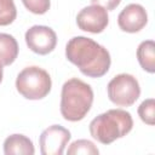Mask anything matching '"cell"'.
<instances>
[{
    "mask_svg": "<svg viewBox=\"0 0 155 155\" xmlns=\"http://www.w3.org/2000/svg\"><path fill=\"white\" fill-rule=\"evenodd\" d=\"M67 59L88 78H102L110 68L109 51L86 36H74L65 46Z\"/></svg>",
    "mask_w": 155,
    "mask_h": 155,
    "instance_id": "6da1fadb",
    "label": "cell"
},
{
    "mask_svg": "<svg viewBox=\"0 0 155 155\" xmlns=\"http://www.w3.org/2000/svg\"><path fill=\"white\" fill-rule=\"evenodd\" d=\"M93 103L91 86L78 78L69 79L62 86L61 114L67 121L76 122L82 120L90 111Z\"/></svg>",
    "mask_w": 155,
    "mask_h": 155,
    "instance_id": "7a4b0ae2",
    "label": "cell"
},
{
    "mask_svg": "<svg viewBox=\"0 0 155 155\" xmlns=\"http://www.w3.org/2000/svg\"><path fill=\"white\" fill-rule=\"evenodd\" d=\"M133 120L128 111L122 109H110L99 114L90 122L91 136L102 144H110L117 138L131 132Z\"/></svg>",
    "mask_w": 155,
    "mask_h": 155,
    "instance_id": "3957f363",
    "label": "cell"
},
{
    "mask_svg": "<svg viewBox=\"0 0 155 155\" xmlns=\"http://www.w3.org/2000/svg\"><path fill=\"white\" fill-rule=\"evenodd\" d=\"M52 87L50 74L36 65L24 68L16 79V88L27 99L38 101L45 98Z\"/></svg>",
    "mask_w": 155,
    "mask_h": 155,
    "instance_id": "277c9868",
    "label": "cell"
},
{
    "mask_svg": "<svg viewBox=\"0 0 155 155\" xmlns=\"http://www.w3.org/2000/svg\"><path fill=\"white\" fill-rule=\"evenodd\" d=\"M108 97L117 107H131L140 96L138 80L131 74H119L114 76L108 86Z\"/></svg>",
    "mask_w": 155,
    "mask_h": 155,
    "instance_id": "5b68a950",
    "label": "cell"
},
{
    "mask_svg": "<svg viewBox=\"0 0 155 155\" xmlns=\"http://www.w3.org/2000/svg\"><path fill=\"white\" fill-rule=\"evenodd\" d=\"M70 132L61 125H52L42 131L39 138L42 155H62L65 145L70 140Z\"/></svg>",
    "mask_w": 155,
    "mask_h": 155,
    "instance_id": "8992f818",
    "label": "cell"
},
{
    "mask_svg": "<svg viewBox=\"0 0 155 155\" xmlns=\"http://www.w3.org/2000/svg\"><path fill=\"white\" fill-rule=\"evenodd\" d=\"M25 42L33 52L45 56L54 50L57 45V35L50 27L33 25L25 33Z\"/></svg>",
    "mask_w": 155,
    "mask_h": 155,
    "instance_id": "52a82bcc",
    "label": "cell"
},
{
    "mask_svg": "<svg viewBox=\"0 0 155 155\" xmlns=\"http://www.w3.org/2000/svg\"><path fill=\"white\" fill-rule=\"evenodd\" d=\"M109 23V16L104 7L98 5H91L84 7L76 16L78 27L92 34L102 33Z\"/></svg>",
    "mask_w": 155,
    "mask_h": 155,
    "instance_id": "ba28073f",
    "label": "cell"
},
{
    "mask_svg": "<svg viewBox=\"0 0 155 155\" xmlns=\"http://www.w3.org/2000/svg\"><path fill=\"white\" fill-rule=\"evenodd\" d=\"M148 23V13L139 4L127 5L117 17V24L122 31L137 33L142 30Z\"/></svg>",
    "mask_w": 155,
    "mask_h": 155,
    "instance_id": "9c48e42d",
    "label": "cell"
},
{
    "mask_svg": "<svg viewBox=\"0 0 155 155\" xmlns=\"http://www.w3.org/2000/svg\"><path fill=\"white\" fill-rule=\"evenodd\" d=\"M4 153L6 155H33L35 153L33 142L24 134H11L4 142Z\"/></svg>",
    "mask_w": 155,
    "mask_h": 155,
    "instance_id": "30bf717a",
    "label": "cell"
},
{
    "mask_svg": "<svg viewBox=\"0 0 155 155\" xmlns=\"http://www.w3.org/2000/svg\"><path fill=\"white\" fill-rule=\"evenodd\" d=\"M18 56V44L16 39L6 33H0V65L12 64Z\"/></svg>",
    "mask_w": 155,
    "mask_h": 155,
    "instance_id": "8fae6325",
    "label": "cell"
},
{
    "mask_svg": "<svg viewBox=\"0 0 155 155\" xmlns=\"http://www.w3.org/2000/svg\"><path fill=\"white\" fill-rule=\"evenodd\" d=\"M137 59L140 67L153 74L155 73V44L153 40H145L137 48Z\"/></svg>",
    "mask_w": 155,
    "mask_h": 155,
    "instance_id": "7c38bea8",
    "label": "cell"
},
{
    "mask_svg": "<svg viewBox=\"0 0 155 155\" xmlns=\"http://www.w3.org/2000/svg\"><path fill=\"white\" fill-rule=\"evenodd\" d=\"M99 150L98 148L87 139H78L70 144L68 148V154L69 155H79V154H85V155H98Z\"/></svg>",
    "mask_w": 155,
    "mask_h": 155,
    "instance_id": "4fadbf2b",
    "label": "cell"
},
{
    "mask_svg": "<svg viewBox=\"0 0 155 155\" xmlns=\"http://www.w3.org/2000/svg\"><path fill=\"white\" fill-rule=\"evenodd\" d=\"M17 17V10L13 0H0V25L11 24Z\"/></svg>",
    "mask_w": 155,
    "mask_h": 155,
    "instance_id": "5bb4252c",
    "label": "cell"
},
{
    "mask_svg": "<svg viewBox=\"0 0 155 155\" xmlns=\"http://www.w3.org/2000/svg\"><path fill=\"white\" fill-rule=\"evenodd\" d=\"M138 115L143 122L153 126L155 124V101L154 98H148L140 103L138 107Z\"/></svg>",
    "mask_w": 155,
    "mask_h": 155,
    "instance_id": "9a60e30c",
    "label": "cell"
},
{
    "mask_svg": "<svg viewBox=\"0 0 155 155\" xmlns=\"http://www.w3.org/2000/svg\"><path fill=\"white\" fill-rule=\"evenodd\" d=\"M22 2L28 11L35 15L46 13L51 6L50 0H22Z\"/></svg>",
    "mask_w": 155,
    "mask_h": 155,
    "instance_id": "2e32d148",
    "label": "cell"
},
{
    "mask_svg": "<svg viewBox=\"0 0 155 155\" xmlns=\"http://www.w3.org/2000/svg\"><path fill=\"white\" fill-rule=\"evenodd\" d=\"M91 2L92 5H98L104 7L107 11H111L120 5L121 0H91Z\"/></svg>",
    "mask_w": 155,
    "mask_h": 155,
    "instance_id": "e0dca14e",
    "label": "cell"
},
{
    "mask_svg": "<svg viewBox=\"0 0 155 155\" xmlns=\"http://www.w3.org/2000/svg\"><path fill=\"white\" fill-rule=\"evenodd\" d=\"M2 75H4V71H2V65H0V84L2 81Z\"/></svg>",
    "mask_w": 155,
    "mask_h": 155,
    "instance_id": "ac0fdd59",
    "label": "cell"
}]
</instances>
